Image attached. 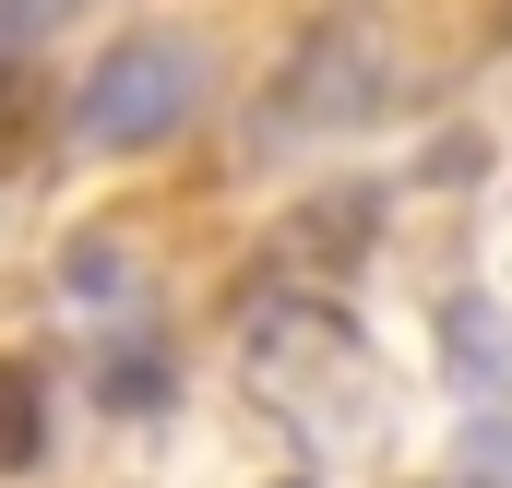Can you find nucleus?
Returning a JSON list of instances; mask_svg holds the SVG:
<instances>
[{"instance_id": "nucleus-1", "label": "nucleus", "mask_w": 512, "mask_h": 488, "mask_svg": "<svg viewBox=\"0 0 512 488\" xmlns=\"http://www.w3.org/2000/svg\"><path fill=\"white\" fill-rule=\"evenodd\" d=\"M393 96H405V36H393L382 12H322V24L286 48L274 96H262V143L358 131V120H382Z\"/></svg>"}, {"instance_id": "nucleus-2", "label": "nucleus", "mask_w": 512, "mask_h": 488, "mask_svg": "<svg viewBox=\"0 0 512 488\" xmlns=\"http://www.w3.org/2000/svg\"><path fill=\"white\" fill-rule=\"evenodd\" d=\"M203 96H215V48H203L191 24H143V36H120V48L84 72L72 131H84L96 155H143V143H179V131L203 120Z\"/></svg>"}, {"instance_id": "nucleus-3", "label": "nucleus", "mask_w": 512, "mask_h": 488, "mask_svg": "<svg viewBox=\"0 0 512 488\" xmlns=\"http://www.w3.org/2000/svg\"><path fill=\"white\" fill-rule=\"evenodd\" d=\"M239 358H251V381L298 417V429H334V417L358 405V381H370L346 310H322V298H262L251 322H239Z\"/></svg>"}, {"instance_id": "nucleus-4", "label": "nucleus", "mask_w": 512, "mask_h": 488, "mask_svg": "<svg viewBox=\"0 0 512 488\" xmlns=\"http://www.w3.org/2000/svg\"><path fill=\"white\" fill-rule=\"evenodd\" d=\"M48 465V381L36 358H0V477H36Z\"/></svg>"}, {"instance_id": "nucleus-5", "label": "nucleus", "mask_w": 512, "mask_h": 488, "mask_svg": "<svg viewBox=\"0 0 512 488\" xmlns=\"http://www.w3.org/2000/svg\"><path fill=\"white\" fill-rule=\"evenodd\" d=\"M60 286H72V298H108V286H120V239H72L60 250Z\"/></svg>"}, {"instance_id": "nucleus-6", "label": "nucleus", "mask_w": 512, "mask_h": 488, "mask_svg": "<svg viewBox=\"0 0 512 488\" xmlns=\"http://www.w3.org/2000/svg\"><path fill=\"white\" fill-rule=\"evenodd\" d=\"M84 0H0V48H24V36H48V24H72Z\"/></svg>"}, {"instance_id": "nucleus-7", "label": "nucleus", "mask_w": 512, "mask_h": 488, "mask_svg": "<svg viewBox=\"0 0 512 488\" xmlns=\"http://www.w3.org/2000/svg\"><path fill=\"white\" fill-rule=\"evenodd\" d=\"M12 96H24V72H0V108H12Z\"/></svg>"}]
</instances>
